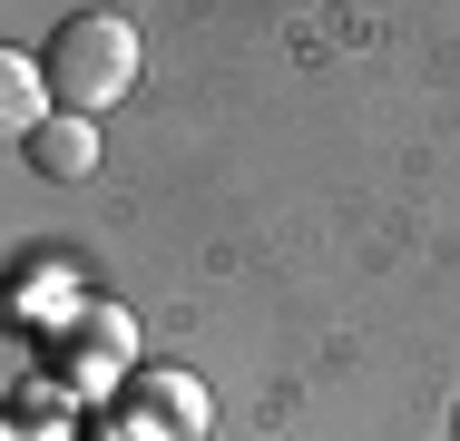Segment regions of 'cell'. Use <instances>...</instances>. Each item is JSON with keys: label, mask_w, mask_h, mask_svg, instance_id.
I'll use <instances>...</instances> for the list:
<instances>
[{"label": "cell", "mask_w": 460, "mask_h": 441, "mask_svg": "<svg viewBox=\"0 0 460 441\" xmlns=\"http://www.w3.org/2000/svg\"><path fill=\"white\" fill-rule=\"evenodd\" d=\"M147 69V40H137V20H118V10H69L59 30H49V50H40V79H49V108L59 118H98V108H118L128 88Z\"/></svg>", "instance_id": "obj_1"}, {"label": "cell", "mask_w": 460, "mask_h": 441, "mask_svg": "<svg viewBox=\"0 0 460 441\" xmlns=\"http://www.w3.org/2000/svg\"><path fill=\"white\" fill-rule=\"evenodd\" d=\"M40 118H49V79H40V59H30V50H0V148H30Z\"/></svg>", "instance_id": "obj_2"}, {"label": "cell", "mask_w": 460, "mask_h": 441, "mask_svg": "<svg viewBox=\"0 0 460 441\" xmlns=\"http://www.w3.org/2000/svg\"><path fill=\"white\" fill-rule=\"evenodd\" d=\"M30 167L59 176V186H79V176H98V118H40V138H30Z\"/></svg>", "instance_id": "obj_3"}, {"label": "cell", "mask_w": 460, "mask_h": 441, "mask_svg": "<svg viewBox=\"0 0 460 441\" xmlns=\"http://www.w3.org/2000/svg\"><path fill=\"white\" fill-rule=\"evenodd\" d=\"M137 402H157L167 432H196V422H206V392H196L186 373H137Z\"/></svg>", "instance_id": "obj_4"}]
</instances>
